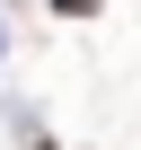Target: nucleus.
I'll use <instances>...</instances> for the list:
<instances>
[{
  "instance_id": "obj_1",
  "label": "nucleus",
  "mask_w": 141,
  "mask_h": 150,
  "mask_svg": "<svg viewBox=\"0 0 141 150\" xmlns=\"http://www.w3.org/2000/svg\"><path fill=\"white\" fill-rule=\"evenodd\" d=\"M53 9H62V18H88V9H97V0H53Z\"/></svg>"
}]
</instances>
